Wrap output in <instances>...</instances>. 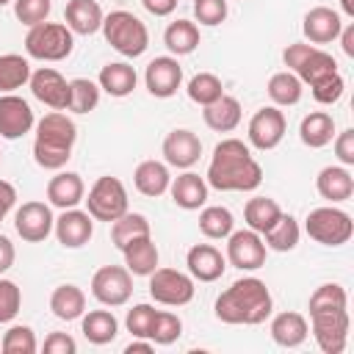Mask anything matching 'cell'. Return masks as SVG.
Masks as SVG:
<instances>
[{"label": "cell", "instance_id": "cell-7", "mask_svg": "<svg viewBox=\"0 0 354 354\" xmlns=\"http://www.w3.org/2000/svg\"><path fill=\"white\" fill-rule=\"evenodd\" d=\"M86 210L94 221H116L122 213H127V191L119 177H97V183L88 188V196H83Z\"/></svg>", "mask_w": 354, "mask_h": 354}, {"label": "cell", "instance_id": "cell-48", "mask_svg": "<svg viewBox=\"0 0 354 354\" xmlns=\"http://www.w3.org/2000/svg\"><path fill=\"white\" fill-rule=\"evenodd\" d=\"M155 315H158V310H155L152 304H136L133 310H127V318H124L127 332H130L133 337H147V340H149Z\"/></svg>", "mask_w": 354, "mask_h": 354}, {"label": "cell", "instance_id": "cell-18", "mask_svg": "<svg viewBox=\"0 0 354 354\" xmlns=\"http://www.w3.org/2000/svg\"><path fill=\"white\" fill-rule=\"evenodd\" d=\"M163 160L174 169H191L199 155H202V141L196 133L180 127V130H171L166 138H163Z\"/></svg>", "mask_w": 354, "mask_h": 354}, {"label": "cell", "instance_id": "cell-35", "mask_svg": "<svg viewBox=\"0 0 354 354\" xmlns=\"http://www.w3.org/2000/svg\"><path fill=\"white\" fill-rule=\"evenodd\" d=\"M279 216H282V207H279L277 199H271V196H252V199L246 202V207H243V221H246V227L254 230V232H260V235H263L266 230H271Z\"/></svg>", "mask_w": 354, "mask_h": 354}, {"label": "cell", "instance_id": "cell-22", "mask_svg": "<svg viewBox=\"0 0 354 354\" xmlns=\"http://www.w3.org/2000/svg\"><path fill=\"white\" fill-rule=\"evenodd\" d=\"M102 8L97 0H69L64 8V25L77 36H91L102 28Z\"/></svg>", "mask_w": 354, "mask_h": 354}, {"label": "cell", "instance_id": "cell-12", "mask_svg": "<svg viewBox=\"0 0 354 354\" xmlns=\"http://www.w3.org/2000/svg\"><path fill=\"white\" fill-rule=\"evenodd\" d=\"M285 130H288L285 113H282L277 105H266V108H260V111L249 119L246 136H249V144H252L254 149L268 152V149L279 147V141L285 138Z\"/></svg>", "mask_w": 354, "mask_h": 354}, {"label": "cell", "instance_id": "cell-23", "mask_svg": "<svg viewBox=\"0 0 354 354\" xmlns=\"http://www.w3.org/2000/svg\"><path fill=\"white\" fill-rule=\"evenodd\" d=\"M83 196H86V185H83L77 171H61L58 169V174L50 177V183H47V199L58 210L77 207L83 202Z\"/></svg>", "mask_w": 354, "mask_h": 354}, {"label": "cell", "instance_id": "cell-41", "mask_svg": "<svg viewBox=\"0 0 354 354\" xmlns=\"http://www.w3.org/2000/svg\"><path fill=\"white\" fill-rule=\"evenodd\" d=\"M100 83L88 80V77H75L69 80V108L72 113H88L100 105Z\"/></svg>", "mask_w": 354, "mask_h": 354}, {"label": "cell", "instance_id": "cell-29", "mask_svg": "<svg viewBox=\"0 0 354 354\" xmlns=\"http://www.w3.org/2000/svg\"><path fill=\"white\" fill-rule=\"evenodd\" d=\"M97 83H100V88H102L105 94H111V97H127V94H133V88H136V83H138V75H136V69H133L130 64H124V61H111V64H105V66L100 69Z\"/></svg>", "mask_w": 354, "mask_h": 354}, {"label": "cell", "instance_id": "cell-47", "mask_svg": "<svg viewBox=\"0 0 354 354\" xmlns=\"http://www.w3.org/2000/svg\"><path fill=\"white\" fill-rule=\"evenodd\" d=\"M310 91H313V100H315V102H321V105H335V102L343 97V91H346V80L340 77V72H332V75L315 80V83L310 86Z\"/></svg>", "mask_w": 354, "mask_h": 354}, {"label": "cell", "instance_id": "cell-40", "mask_svg": "<svg viewBox=\"0 0 354 354\" xmlns=\"http://www.w3.org/2000/svg\"><path fill=\"white\" fill-rule=\"evenodd\" d=\"M232 227H235V218H232V213L227 207H221V205L202 207V213H199V232L205 238L221 241V238H227L232 232Z\"/></svg>", "mask_w": 354, "mask_h": 354}, {"label": "cell", "instance_id": "cell-17", "mask_svg": "<svg viewBox=\"0 0 354 354\" xmlns=\"http://www.w3.org/2000/svg\"><path fill=\"white\" fill-rule=\"evenodd\" d=\"M36 124L30 105L17 94H0V138L17 141Z\"/></svg>", "mask_w": 354, "mask_h": 354}, {"label": "cell", "instance_id": "cell-33", "mask_svg": "<svg viewBox=\"0 0 354 354\" xmlns=\"http://www.w3.org/2000/svg\"><path fill=\"white\" fill-rule=\"evenodd\" d=\"M50 310L61 321H75V318H80L86 313V293L72 282L58 285L53 290V296H50Z\"/></svg>", "mask_w": 354, "mask_h": 354}, {"label": "cell", "instance_id": "cell-11", "mask_svg": "<svg viewBox=\"0 0 354 354\" xmlns=\"http://www.w3.org/2000/svg\"><path fill=\"white\" fill-rule=\"evenodd\" d=\"M227 263L241 271H257L266 266V243L254 230H238L227 235Z\"/></svg>", "mask_w": 354, "mask_h": 354}, {"label": "cell", "instance_id": "cell-37", "mask_svg": "<svg viewBox=\"0 0 354 354\" xmlns=\"http://www.w3.org/2000/svg\"><path fill=\"white\" fill-rule=\"evenodd\" d=\"M141 235H152V227L147 221L144 213H122L116 221H111V241L113 246L122 252L133 238H141Z\"/></svg>", "mask_w": 354, "mask_h": 354}, {"label": "cell", "instance_id": "cell-16", "mask_svg": "<svg viewBox=\"0 0 354 354\" xmlns=\"http://www.w3.org/2000/svg\"><path fill=\"white\" fill-rule=\"evenodd\" d=\"M53 232L58 238L61 246L66 249H80L91 241L94 235V218L88 216V210H77V207H66L61 210V216L53 224Z\"/></svg>", "mask_w": 354, "mask_h": 354}, {"label": "cell", "instance_id": "cell-30", "mask_svg": "<svg viewBox=\"0 0 354 354\" xmlns=\"http://www.w3.org/2000/svg\"><path fill=\"white\" fill-rule=\"evenodd\" d=\"M202 119L216 133H232L241 124V102L235 97H230V94H221L216 102L205 105Z\"/></svg>", "mask_w": 354, "mask_h": 354}, {"label": "cell", "instance_id": "cell-2", "mask_svg": "<svg viewBox=\"0 0 354 354\" xmlns=\"http://www.w3.org/2000/svg\"><path fill=\"white\" fill-rule=\"evenodd\" d=\"M274 310V299L263 279L257 277H241L227 290L218 293L213 313L221 324L232 326H257L263 324Z\"/></svg>", "mask_w": 354, "mask_h": 354}, {"label": "cell", "instance_id": "cell-59", "mask_svg": "<svg viewBox=\"0 0 354 354\" xmlns=\"http://www.w3.org/2000/svg\"><path fill=\"white\" fill-rule=\"evenodd\" d=\"M8 3H11V0H0V6H8Z\"/></svg>", "mask_w": 354, "mask_h": 354}, {"label": "cell", "instance_id": "cell-50", "mask_svg": "<svg viewBox=\"0 0 354 354\" xmlns=\"http://www.w3.org/2000/svg\"><path fill=\"white\" fill-rule=\"evenodd\" d=\"M194 17L199 25H221L227 19V0H194Z\"/></svg>", "mask_w": 354, "mask_h": 354}, {"label": "cell", "instance_id": "cell-49", "mask_svg": "<svg viewBox=\"0 0 354 354\" xmlns=\"http://www.w3.org/2000/svg\"><path fill=\"white\" fill-rule=\"evenodd\" d=\"M19 307H22V293H19L17 282L0 277V324L14 321Z\"/></svg>", "mask_w": 354, "mask_h": 354}, {"label": "cell", "instance_id": "cell-56", "mask_svg": "<svg viewBox=\"0 0 354 354\" xmlns=\"http://www.w3.org/2000/svg\"><path fill=\"white\" fill-rule=\"evenodd\" d=\"M337 39H340V47H343V53H346L348 58H354V25H343Z\"/></svg>", "mask_w": 354, "mask_h": 354}, {"label": "cell", "instance_id": "cell-54", "mask_svg": "<svg viewBox=\"0 0 354 354\" xmlns=\"http://www.w3.org/2000/svg\"><path fill=\"white\" fill-rule=\"evenodd\" d=\"M141 6L152 14V17H169L177 8V0H141Z\"/></svg>", "mask_w": 354, "mask_h": 354}, {"label": "cell", "instance_id": "cell-31", "mask_svg": "<svg viewBox=\"0 0 354 354\" xmlns=\"http://www.w3.org/2000/svg\"><path fill=\"white\" fill-rule=\"evenodd\" d=\"M299 138L310 149H321L335 138V119L326 111H313L299 124Z\"/></svg>", "mask_w": 354, "mask_h": 354}, {"label": "cell", "instance_id": "cell-13", "mask_svg": "<svg viewBox=\"0 0 354 354\" xmlns=\"http://www.w3.org/2000/svg\"><path fill=\"white\" fill-rule=\"evenodd\" d=\"M144 83H147V91L158 100H169L177 94V88L183 86V66L174 55H158L147 64V72H144Z\"/></svg>", "mask_w": 354, "mask_h": 354}, {"label": "cell", "instance_id": "cell-14", "mask_svg": "<svg viewBox=\"0 0 354 354\" xmlns=\"http://www.w3.org/2000/svg\"><path fill=\"white\" fill-rule=\"evenodd\" d=\"M30 91L39 102H44L53 111H66L69 108V80L53 69V66H39L30 72Z\"/></svg>", "mask_w": 354, "mask_h": 354}, {"label": "cell", "instance_id": "cell-38", "mask_svg": "<svg viewBox=\"0 0 354 354\" xmlns=\"http://www.w3.org/2000/svg\"><path fill=\"white\" fill-rule=\"evenodd\" d=\"M299 235H301L299 221L290 213H282L277 218V224L263 232V243H266V249H274V252H290V249H296Z\"/></svg>", "mask_w": 354, "mask_h": 354}, {"label": "cell", "instance_id": "cell-28", "mask_svg": "<svg viewBox=\"0 0 354 354\" xmlns=\"http://www.w3.org/2000/svg\"><path fill=\"white\" fill-rule=\"evenodd\" d=\"M290 72H293L301 83L313 86L315 80H321V77H326V75L337 72V61H335V55H329L326 50H321L318 44H313Z\"/></svg>", "mask_w": 354, "mask_h": 354}, {"label": "cell", "instance_id": "cell-4", "mask_svg": "<svg viewBox=\"0 0 354 354\" xmlns=\"http://www.w3.org/2000/svg\"><path fill=\"white\" fill-rule=\"evenodd\" d=\"M100 30H102L105 41L119 55H124V58H138L149 47V30H147V25L133 11H124V8L105 14Z\"/></svg>", "mask_w": 354, "mask_h": 354}, {"label": "cell", "instance_id": "cell-57", "mask_svg": "<svg viewBox=\"0 0 354 354\" xmlns=\"http://www.w3.org/2000/svg\"><path fill=\"white\" fill-rule=\"evenodd\" d=\"M152 348H155L152 340H147V337H136V340H130V343L124 346V354H149Z\"/></svg>", "mask_w": 354, "mask_h": 354}, {"label": "cell", "instance_id": "cell-26", "mask_svg": "<svg viewBox=\"0 0 354 354\" xmlns=\"http://www.w3.org/2000/svg\"><path fill=\"white\" fill-rule=\"evenodd\" d=\"M169 191H171L174 205L183 210H199L207 202V183H205V177H199L194 171H183L180 177H174Z\"/></svg>", "mask_w": 354, "mask_h": 354}, {"label": "cell", "instance_id": "cell-8", "mask_svg": "<svg viewBox=\"0 0 354 354\" xmlns=\"http://www.w3.org/2000/svg\"><path fill=\"white\" fill-rule=\"evenodd\" d=\"M348 310H315L310 313V332L324 354H340L348 340Z\"/></svg>", "mask_w": 354, "mask_h": 354}, {"label": "cell", "instance_id": "cell-20", "mask_svg": "<svg viewBox=\"0 0 354 354\" xmlns=\"http://www.w3.org/2000/svg\"><path fill=\"white\" fill-rule=\"evenodd\" d=\"M185 266H188V274L199 282H216L221 279L224 268H227V257L210 246V243H196L188 249L185 254Z\"/></svg>", "mask_w": 354, "mask_h": 354}, {"label": "cell", "instance_id": "cell-5", "mask_svg": "<svg viewBox=\"0 0 354 354\" xmlns=\"http://www.w3.org/2000/svg\"><path fill=\"white\" fill-rule=\"evenodd\" d=\"M75 33L64 22L33 25L25 36V53L36 61H64L72 55Z\"/></svg>", "mask_w": 354, "mask_h": 354}, {"label": "cell", "instance_id": "cell-58", "mask_svg": "<svg viewBox=\"0 0 354 354\" xmlns=\"http://www.w3.org/2000/svg\"><path fill=\"white\" fill-rule=\"evenodd\" d=\"M340 8L346 17H354V0H340Z\"/></svg>", "mask_w": 354, "mask_h": 354}, {"label": "cell", "instance_id": "cell-32", "mask_svg": "<svg viewBox=\"0 0 354 354\" xmlns=\"http://www.w3.org/2000/svg\"><path fill=\"white\" fill-rule=\"evenodd\" d=\"M80 332L88 343L94 346H105V343H113L116 335H119V321L111 310H91L83 315V324H80Z\"/></svg>", "mask_w": 354, "mask_h": 354}, {"label": "cell", "instance_id": "cell-52", "mask_svg": "<svg viewBox=\"0 0 354 354\" xmlns=\"http://www.w3.org/2000/svg\"><path fill=\"white\" fill-rule=\"evenodd\" d=\"M41 348H44V354H75L77 351V343L66 332H50L44 337V346Z\"/></svg>", "mask_w": 354, "mask_h": 354}, {"label": "cell", "instance_id": "cell-43", "mask_svg": "<svg viewBox=\"0 0 354 354\" xmlns=\"http://www.w3.org/2000/svg\"><path fill=\"white\" fill-rule=\"evenodd\" d=\"M0 348H3V354H36L39 343H36V335H33L30 326L14 324V326L3 335Z\"/></svg>", "mask_w": 354, "mask_h": 354}, {"label": "cell", "instance_id": "cell-10", "mask_svg": "<svg viewBox=\"0 0 354 354\" xmlns=\"http://www.w3.org/2000/svg\"><path fill=\"white\" fill-rule=\"evenodd\" d=\"M194 277L177 268H155L149 274V296L166 307H183L194 299Z\"/></svg>", "mask_w": 354, "mask_h": 354}, {"label": "cell", "instance_id": "cell-9", "mask_svg": "<svg viewBox=\"0 0 354 354\" xmlns=\"http://www.w3.org/2000/svg\"><path fill=\"white\" fill-rule=\"evenodd\" d=\"M91 296L105 307H122L133 296V274L124 266H102L91 277Z\"/></svg>", "mask_w": 354, "mask_h": 354}, {"label": "cell", "instance_id": "cell-34", "mask_svg": "<svg viewBox=\"0 0 354 354\" xmlns=\"http://www.w3.org/2000/svg\"><path fill=\"white\" fill-rule=\"evenodd\" d=\"M163 44L169 47V53L177 55H191L199 47V28L191 19H174L166 30H163Z\"/></svg>", "mask_w": 354, "mask_h": 354}, {"label": "cell", "instance_id": "cell-1", "mask_svg": "<svg viewBox=\"0 0 354 354\" xmlns=\"http://www.w3.org/2000/svg\"><path fill=\"white\" fill-rule=\"evenodd\" d=\"M205 183L216 191H254L263 183V166L254 160L249 144L241 138H224L213 149Z\"/></svg>", "mask_w": 354, "mask_h": 354}, {"label": "cell", "instance_id": "cell-44", "mask_svg": "<svg viewBox=\"0 0 354 354\" xmlns=\"http://www.w3.org/2000/svg\"><path fill=\"white\" fill-rule=\"evenodd\" d=\"M340 307H348V296H346V288L337 285V282L318 285L310 296V313H315V310H340Z\"/></svg>", "mask_w": 354, "mask_h": 354}, {"label": "cell", "instance_id": "cell-39", "mask_svg": "<svg viewBox=\"0 0 354 354\" xmlns=\"http://www.w3.org/2000/svg\"><path fill=\"white\" fill-rule=\"evenodd\" d=\"M28 80H30V64L25 55H17V53L0 55V91L3 94H14Z\"/></svg>", "mask_w": 354, "mask_h": 354}, {"label": "cell", "instance_id": "cell-21", "mask_svg": "<svg viewBox=\"0 0 354 354\" xmlns=\"http://www.w3.org/2000/svg\"><path fill=\"white\" fill-rule=\"evenodd\" d=\"M268 332H271V340L277 346H282V348H299L307 340V335H310V324H307V318L301 313L285 310V313H277L271 318Z\"/></svg>", "mask_w": 354, "mask_h": 354}, {"label": "cell", "instance_id": "cell-19", "mask_svg": "<svg viewBox=\"0 0 354 354\" xmlns=\"http://www.w3.org/2000/svg\"><path fill=\"white\" fill-rule=\"evenodd\" d=\"M340 28H343V19L329 6H315L301 19V33H304V39L310 44H329V41H335L340 36Z\"/></svg>", "mask_w": 354, "mask_h": 354}, {"label": "cell", "instance_id": "cell-24", "mask_svg": "<svg viewBox=\"0 0 354 354\" xmlns=\"http://www.w3.org/2000/svg\"><path fill=\"white\" fill-rule=\"evenodd\" d=\"M124 268L133 274V277H149L155 268H158V246L152 241V235H141V238H133L124 249Z\"/></svg>", "mask_w": 354, "mask_h": 354}, {"label": "cell", "instance_id": "cell-15", "mask_svg": "<svg viewBox=\"0 0 354 354\" xmlns=\"http://www.w3.org/2000/svg\"><path fill=\"white\" fill-rule=\"evenodd\" d=\"M53 224H55V218H53V210H50V205H44V202H25L17 213H14V230H17V235L22 238V241H28V243H41V241H47V235L53 232Z\"/></svg>", "mask_w": 354, "mask_h": 354}, {"label": "cell", "instance_id": "cell-3", "mask_svg": "<svg viewBox=\"0 0 354 354\" xmlns=\"http://www.w3.org/2000/svg\"><path fill=\"white\" fill-rule=\"evenodd\" d=\"M77 141V127L75 122L61 113L53 111L47 116H41L36 122V138H33V160L47 169V171H58L66 166V160L72 158V147Z\"/></svg>", "mask_w": 354, "mask_h": 354}, {"label": "cell", "instance_id": "cell-53", "mask_svg": "<svg viewBox=\"0 0 354 354\" xmlns=\"http://www.w3.org/2000/svg\"><path fill=\"white\" fill-rule=\"evenodd\" d=\"M14 202H17V191H14V185L6 183V180H0V221L8 216V210L14 207Z\"/></svg>", "mask_w": 354, "mask_h": 354}, {"label": "cell", "instance_id": "cell-6", "mask_svg": "<svg viewBox=\"0 0 354 354\" xmlns=\"http://www.w3.org/2000/svg\"><path fill=\"white\" fill-rule=\"evenodd\" d=\"M304 230L321 246H343L354 235V221L346 210H340L335 205H326V207H315V210L307 213Z\"/></svg>", "mask_w": 354, "mask_h": 354}, {"label": "cell", "instance_id": "cell-45", "mask_svg": "<svg viewBox=\"0 0 354 354\" xmlns=\"http://www.w3.org/2000/svg\"><path fill=\"white\" fill-rule=\"evenodd\" d=\"M180 335H183V321H180V315L166 313V310H158L155 324H152V332H149V340L158 343V346H169V343H174Z\"/></svg>", "mask_w": 354, "mask_h": 354}, {"label": "cell", "instance_id": "cell-25", "mask_svg": "<svg viewBox=\"0 0 354 354\" xmlns=\"http://www.w3.org/2000/svg\"><path fill=\"white\" fill-rule=\"evenodd\" d=\"M315 188L321 194V199L335 202H346L354 194V177L346 166H324L315 177Z\"/></svg>", "mask_w": 354, "mask_h": 354}, {"label": "cell", "instance_id": "cell-46", "mask_svg": "<svg viewBox=\"0 0 354 354\" xmlns=\"http://www.w3.org/2000/svg\"><path fill=\"white\" fill-rule=\"evenodd\" d=\"M50 8H53V0H14V17L28 28L47 22Z\"/></svg>", "mask_w": 354, "mask_h": 354}, {"label": "cell", "instance_id": "cell-55", "mask_svg": "<svg viewBox=\"0 0 354 354\" xmlns=\"http://www.w3.org/2000/svg\"><path fill=\"white\" fill-rule=\"evenodd\" d=\"M14 243L8 235H0V274H6L11 266H14Z\"/></svg>", "mask_w": 354, "mask_h": 354}, {"label": "cell", "instance_id": "cell-36", "mask_svg": "<svg viewBox=\"0 0 354 354\" xmlns=\"http://www.w3.org/2000/svg\"><path fill=\"white\" fill-rule=\"evenodd\" d=\"M301 86L304 83L290 69H282V72H274L268 77L266 91H268V97H271V102L277 108H288V105H296L301 100Z\"/></svg>", "mask_w": 354, "mask_h": 354}, {"label": "cell", "instance_id": "cell-27", "mask_svg": "<svg viewBox=\"0 0 354 354\" xmlns=\"http://www.w3.org/2000/svg\"><path fill=\"white\" fill-rule=\"evenodd\" d=\"M133 185L144 196H163L171 185L169 166L160 163V160H141L133 171Z\"/></svg>", "mask_w": 354, "mask_h": 354}, {"label": "cell", "instance_id": "cell-51", "mask_svg": "<svg viewBox=\"0 0 354 354\" xmlns=\"http://www.w3.org/2000/svg\"><path fill=\"white\" fill-rule=\"evenodd\" d=\"M335 155H337L340 166H354V127L335 133Z\"/></svg>", "mask_w": 354, "mask_h": 354}, {"label": "cell", "instance_id": "cell-42", "mask_svg": "<svg viewBox=\"0 0 354 354\" xmlns=\"http://www.w3.org/2000/svg\"><path fill=\"white\" fill-rule=\"evenodd\" d=\"M185 91H188V100H191V102H196V105L205 108V105L216 102V100L224 94V86H221V80H218L213 72H199V75H194V77L188 80Z\"/></svg>", "mask_w": 354, "mask_h": 354}]
</instances>
